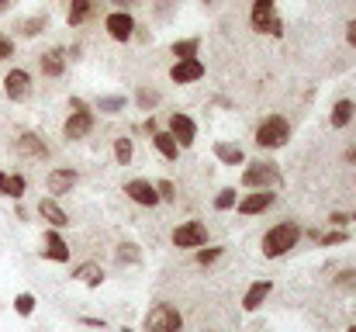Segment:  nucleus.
Segmentation results:
<instances>
[{
	"mask_svg": "<svg viewBox=\"0 0 356 332\" xmlns=\"http://www.w3.org/2000/svg\"><path fill=\"white\" fill-rule=\"evenodd\" d=\"M118 3H124V0H118Z\"/></svg>",
	"mask_w": 356,
	"mask_h": 332,
	"instance_id": "nucleus-49",
	"label": "nucleus"
},
{
	"mask_svg": "<svg viewBox=\"0 0 356 332\" xmlns=\"http://www.w3.org/2000/svg\"><path fill=\"white\" fill-rule=\"evenodd\" d=\"M287 139H291V125H287V118H280V114H270V118L259 121V128H256V145H259V149H280V145H287Z\"/></svg>",
	"mask_w": 356,
	"mask_h": 332,
	"instance_id": "nucleus-2",
	"label": "nucleus"
},
{
	"mask_svg": "<svg viewBox=\"0 0 356 332\" xmlns=\"http://www.w3.org/2000/svg\"><path fill=\"white\" fill-rule=\"evenodd\" d=\"M124 108H128V97H121V94H108V97H97V111H104V114H121Z\"/></svg>",
	"mask_w": 356,
	"mask_h": 332,
	"instance_id": "nucleus-29",
	"label": "nucleus"
},
{
	"mask_svg": "<svg viewBox=\"0 0 356 332\" xmlns=\"http://www.w3.org/2000/svg\"><path fill=\"white\" fill-rule=\"evenodd\" d=\"M83 326H90V329H104L108 322H104V319H83Z\"/></svg>",
	"mask_w": 356,
	"mask_h": 332,
	"instance_id": "nucleus-40",
	"label": "nucleus"
},
{
	"mask_svg": "<svg viewBox=\"0 0 356 332\" xmlns=\"http://www.w3.org/2000/svg\"><path fill=\"white\" fill-rule=\"evenodd\" d=\"M329 221H332V225H336V228H346V225H350V215H346V212H332V215H329Z\"/></svg>",
	"mask_w": 356,
	"mask_h": 332,
	"instance_id": "nucleus-38",
	"label": "nucleus"
},
{
	"mask_svg": "<svg viewBox=\"0 0 356 332\" xmlns=\"http://www.w3.org/2000/svg\"><path fill=\"white\" fill-rule=\"evenodd\" d=\"M280 184V170L277 163H249L242 170V187L249 191H259V187H277Z\"/></svg>",
	"mask_w": 356,
	"mask_h": 332,
	"instance_id": "nucleus-5",
	"label": "nucleus"
},
{
	"mask_svg": "<svg viewBox=\"0 0 356 332\" xmlns=\"http://www.w3.org/2000/svg\"><path fill=\"white\" fill-rule=\"evenodd\" d=\"M121 332H135V329H128V326H124V329H121Z\"/></svg>",
	"mask_w": 356,
	"mask_h": 332,
	"instance_id": "nucleus-44",
	"label": "nucleus"
},
{
	"mask_svg": "<svg viewBox=\"0 0 356 332\" xmlns=\"http://www.w3.org/2000/svg\"><path fill=\"white\" fill-rule=\"evenodd\" d=\"M273 7H277V0H256L252 3V10H249V21H252V28L256 31H270V35H284V21L273 14Z\"/></svg>",
	"mask_w": 356,
	"mask_h": 332,
	"instance_id": "nucleus-6",
	"label": "nucleus"
},
{
	"mask_svg": "<svg viewBox=\"0 0 356 332\" xmlns=\"http://www.w3.org/2000/svg\"><path fill=\"white\" fill-rule=\"evenodd\" d=\"M170 239H173L177 249H201V246H208L211 235H208V225H204V221L191 219V221H180Z\"/></svg>",
	"mask_w": 356,
	"mask_h": 332,
	"instance_id": "nucleus-4",
	"label": "nucleus"
},
{
	"mask_svg": "<svg viewBox=\"0 0 356 332\" xmlns=\"http://www.w3.org/2000/svg\"><path fill=\"white\" fill-rule=\"evenodd\" d=\"M346 159H350V163H356V149H350V152H346Z\"/></svg>",
	"mask_w": 356,
	"mask_h": 332,
	"instance_id": "nucleus-42",
	"label": "nucleus"
},
{
	"mask_svg": "<svg viewBox=\"0 0 356 332\" xmlns=\"http://www.w3.org/2000/svg\"><path fill=\"white\" fill-rule=\"evenodd\" d=\"M156 194H159L163 205H173L177 201V184L173 180H156Z\"/></svg>",
	"mask_w": 356,
	"mask_h": 332,
	"instance_id": "nucleus-34",
	"label": "nucleus"
},
{
	"mask_svg": "<svg viewBox=\"0 0 356 332\" xmlns=\"http://www.w3.org/2000/svg\"><path fill=\"white\" fill-rule=\"evenodd\" d=\"M90 10H94V0H70L66 21H70V24H83V21L90 17Z\"/></svg>",
	"mask_w": 356,
	"mask_h": 332,
	"instance_id": "nucleus-26",
	"label": "nucleus"
},
{
	"mask_svg": "<svg viewBox=\"0 0 356 332\" xmlns=\"http://www.w3.org/2000/svg\"><path fill=\"white\" fill-rule=\"evenodd\" d=\"M42 256L45 260H52V263H70V246H66V239L59 235V228H45V249H42Z\"/></svg>",
	"mask_w": 356,
	"mask_h": 332,
	"instance_id": "nucleus-15",
	"label": "nucleus"
},
{
	"mask_svg": "<svg viewBox=\"0 0 356 332\" xmlns=\"http://www.w3.org/2000/svg\"><path fill=\"white\" fill-rule=\"evenodd\" d=\"M14 56V42L7 35H0V59H10Z\"/></svg>",
	"mask_w": 356,
	"mask_h": 332,
	"instance_id": "nucleus-37",
	"label": "nucleus"
},
{
	"mask_svg": "<svg viewBox=\"0 0 356 332\" xmlns=\"http://www.w3.org/2000/svg\"><path fill=\"white\" fill-rule=\"evenodd\" d=\"M73 280H83L90 291H97L101 284H104V270H101V263H80V267H73Z\"/></svg>",
	"mask_w": 356,
	"mask_h": 332,
	"instance_id": "nucleus-20",
	"label": "nucleus"
},
{
	"mask_svg": "<svg viewBox=\"0 0 356 332\" xmlns=\"http://www.w3.org/2000/svg\"><path fill=\"white\" fill-rule=\"evenodd\" d=\"M298 242H301V225H298V221H277V225L266 228V235H263V256H266V260H280V256H287Z\"/></svg>",
	"mask_w": 356,
	"mask_h": 332,
	"instance_id": "nucleus-1",
	"label": "nucleus"
},
{
	"mask_svg": "<svg viewBox=\"0 0 356 332\" xmlns=\"http://www.w3.org/2000/svg\"><path fill=\"white\" fill-rule=\"evenodd\" d=\"M131 156H135V142H131L128 135H118V139H115V163H118V166H128Z\"/></svg>",
	"mask_w": 356,
	"mask_h": 332,
	"instance_id": "nucleus-27",
	"label": "nucleus"
},
{
	"mask_svg": "<svg viewBox=\"0 0 356 332\" xmlns=\"http://www.w3.org/2000/svg\"><path fill=\"white\" fill-rule=\"evenodd\" d=\"M118 260H121V263H124V260L138 263V246H135V242H121V246H118Z\"/></svg>",
	"mask_w": 356,
	"mask_h": 332,
	"instance_id": "nucleus-36",
	"label": "nucleus"
},
{
	"mask_svg": "<svg viewBox=\"0 0 356 332\" xmlns=\"http://www.w3.org/2000/svg\"><path fill=\"white\" fill-rule=\"evenodd\" d=\"M197 49H201V38H180V42H173V56L177 59H197Z\"/></svg>",
	"mask_w": 356,
	"mask_h": 332,
	"instance_id": "nucleus-28",
	"label": "nucleus"
},
{
	"mask_svg": "<svg viewBox=\"0 0 356 332\" xmlns=\"http://www.w3.org/2000/svg\"><path fill=\"white\" fill-rule=\"evenodd\" d=\"M104 28H108V35H111L115 42H128V38L135 35V17H131L128 10H111V14L104 17Z\"/></svg>",
	"mask_w": 356,
	"mask_h": 332,
	"instance_id": "nucleus-13",
	"label": "nucleus"
},
{
	"mask_svg": "<svg viewBox=\"0 0 356 332\" xmlns=\"http://www.w3.org/2000/svg\"><path fill=\"white\" fill-rule=\"evenodd\" d=\"M17 156H24V159H45V156H49V145H45L42 135L21 132V135H17Z\"/></svg>",
	"mask_w": 356,
	"mask_h": 332,
	"instance_id": "nucleus-17",
	"label": "nucleus"
},
{
	"mask_svg": "<svg viewBox=\"0 0 356 332\" xmlns=\"http://www.w3.org/2000/svg\"><path fill=\"white\" fill-rule=\"evenodd\" d=\"M24 191H28V180H24L21 173H3V170H0V194H3V198L21 201Z\"/></svg>",
	"mask_w": 356,
	"mask_h": 332,
	"instance_id": "nucleus-21",
	"label": "nucleus"
},
{
	"mask_svg": "<svg viewBox=\"0 0 356 332\" xmlns=\"http://www.w3.org/2000/svg\"><path fill=\"white\" fill-rule=\"evenodd\" d=\"M184 329V315H180V308L177 305H156V308H149V315H145V332H180Z\"/></svg>",
	"mask_w": 356,
	"mask_h": 332,
	"instance_id": "nucleus-3",
	"label": "nucleus"
},
{
	"mask_svg": "<svg viewBox=\"0 0 356 332\" xmlns=\"http://www.w3.org/2000/svg\"><path fill=\"white\" fill-rule=\"evenodd\" d=\"M204 3H211V0H204Z\"/></svg>",
	"mask_w": 356,
	"mask_h": 332,
	"instance_id": "nucleus-48",
	"label": "nucleus"
},
{
	"mask_svg": "<svg viewBox=\"0 0 356 332\" xmlns=\"http://www.w3.org/2000/svg\"><path fill=\"white\" fill-rule=\"evenodd\" d=\"M76 180H80V173H76L73 166H56V170H49V177H45V191H49L52 198H59V194H70V191L76 187Z\"/></svg>",
	"mask_w": 356,
	"mask_h": 332,
	"instance_id": "nucleus-11",
	"label": "nucleus"
},
{
	"mask_svg": "<svg viewBox=\"0 0 356 332\" xmlns=\"http://www.w3.org/2000/svg\"><path fill=\"white\" fill-rule=\"evenodd\" d=\"M152 149H156L163 159H170V163L180 156V145H177V139H173L170 132H159V128L152 132Z\"/></svg>",
	"mask_w": 356,
	"mask_h": 332,
	"instance_id": "nucleus-22",
	"label": "nucleus"
},
{
	"mask_svg": "<svg viewBox=\"0 0 356 332\" xmlns=\"http://www.w3.org/2000/svg\"><path fill=\"white\" fill-rule=\"evenodd\" d=\"M66 49H49V52H42V59H38V70L45 73V77H63L66 73Z\"/></svg>",
	"mask_w": 356,
	"mask_h": 332,
	"instance_id": "nucleus-19",
	"label": "nucleus"
},
{
	"mask_svg": "<svg viewBox=\"0 0 356 332\" xmlns=\"http://www.w3.org/2000/svg\"><path fill=\"white\" fill-rule=\"evenodd\" d=\"M222 253H225V246H211V249H197V263L201 267H208V263H215V260H222Z\"/></svg>",
	"mask_w": 356,
	"mask_h": 332,
	"instance_id": "nucleus-35",
	"label": "nucleus"
},
{
	"mask_svg": "<svg viewBox=\"0 0 356 332\" xmlns=\"http://www.w3.org/2000/svg\"><path fill=\"white\" fill-rule=\"evenodd\" d=\"M10 7V0H0V10H7Z\"/></svg>",
	"mask_w": 356,
	"mask_h": 332,
	"instance_id": "nucleus-43",
	"label": "nucleus"
},
{
	"mask_svg": "<svg viewBox=\"0 0 356 332\" xmlns=\"http://www.w3.org/2000/svg\"><path fill=\"white\" fill-rule=\"evenodd\" d=\"M308 235H312V242H315V246H343V242H350V232H346V228H336V232L312 228Z\"/></svg>",
	"mask_w": 356,
	"mask_h": 332,
	"instance_id": "nucleus-24",
	"label": "nucleus"
},
{
	"mask_svg": "<svg viewBox=\"0 0 356 332\" xmlns=\"http://www.w3.org/2000/svg\"><path fill=\"white\" fill-rule=\"evenodd\" d=\"M135 104L142 111H152L156 104H159V94L156 90H149V87H138V94H135Z\"/></svg>",
	"mask_w": 356,
	"mask_h": 332,
	"instance_id": "nucleus-33",
	"label": "nucleus"
},
{
	"mask_svg": "<svg viewBox=\"0 0 356 332\" xmlns=\"http://www.w3.org/2000/svg\"><path fill=\"white\" fill-rule=\"evenodd\" d=\"M94 132V111H70V118L63 121V139L66 142H80Z\"/></svg>",
	"mask_w": 356,
	"mask_h": 332,
	"instance_id": "nucleus-9",
	"label": "nucleus"
},
{
	"mask_svg": "<svg viewBox=\"0 0 356 332\" xmlns=\"http://www.w3.org/2000/svg\"><path fill=\"white\" fill-rule=\"evenodd\" d=\"M273 201H277V194H273V187H259V191H252V194H245L242 201H236L238 215H263L266 208H273Z\"/></svg>",
	"mask_w": 356,
	"mask_h": 332,
	"instance_id": "nucleus-10",
	"label": "nucleus"
},
{
	"mask_svg": "<svg viewBox=\"0 0 356 332\" xmlns=\"http://www.w3.org/2000/svg\"><path fill=\"white\" fill-rule=\"evenodd\" d=\"M38 215H42V221H49V228H66V225H73L70 215H66V208H63L52 194L38 201Z\"/></svg>",
	"mask_w": 356,
	"mask_h": 332,
	"instance_id": "nucleus-16",
	"label": "nucleus"
},
{
	"mask_svg": "<svg viewBox=\"0 0 356 332\" xmlns=\"http://www.w3.org/2000/svg\"><path fill=\"white\" fill-rule=\"evenodd\" d=\"M353 114H356L353 101H336V108L329 114V125H332V128H346V125L353 121Z\"/></svg>",
	"mask_w": 356,
	"mask_h": 332,
	"instance_id": "nucleus-25",
	"label": "nucleus"
},
{
	"mask_svg": "<svg viewBox=\"0 0 356 332\" xmlns=\"http://www.w3.org/2000/svg\"><path fill=\"white\" fill-rule=\"evenodd\" d=\"M166 132L177 139L180 149H191V145L197 142V121H194L191 114H184V111L170 114V128H166Z\"/></svg>",
	"mask_w": 356,
	"mask_h": 332,
	"instance_id": "nucleus-8",
	"label": "nucleus"
},
{
	"mask_svg": "<svg viewBox=\"0 0 356 332\" xmlns=\"http://www.w3.org/2000/svg\"><path fill=\"white\" fill-rule=\"evenodd\" d=\"M215 156L225 166H242L245 163V152H242V145H236V142H215Z\"/></svg>",
	"mask_w": 356,
	"mask_h": 332,
	"instance_id": "nucleus-23",
	"label": "nucleus"
},
{
	"mask_svg": "<svg viewBox=\"0 0 356 332\" xmlns=\"http://www.w3.org/2000/svg\"><path fill=\"white\" fill-rule=\"evenodd\" d=\"M238 201L236 187H225V191H218V198H215V212H232Z\"/></svg>",
	"mask_w": 356,
	"mask_h": 332,
	"instance_id": "nucleus-31",
	"label": "nucleus"
},
{
	"mask_svg": "<svg viewBox=\"0 0 356 332\" xmlns=\"http://www.w3.org/2000/svg\"><path fill=\"white\" fill-rule=\"evenodd\" d=\"M124 194H128V201H135L138 208H156V205H163L159 201V194H156V184H149V180H128L124 184Z\"/></svg>",
	"mask_w": 356,
	"mask_h": 332,
	"instance_id": "nucleus-12",
	"label": "nucleus"
},
{
	"mask_svg": "<svg viewBox=\"0 0 356 332\" xmlns=\"http://www.w3.org/2000/svg\"><path fill=\"white\" fill-rule=\"evenodd\" d=\"M70 111H87V104H83L80 97H73V101H70Z\"/></svg>",
	"mask_w": 356,
	"mask_h": 332,
	"instance_id": "nucleus-41",
	"label": "nucleus"
},
{
	"mask_svg": "<svg viewBox=\"0 0 356 332\" xmlns=\"http://www.w3.org/2000/svg\"><path fill=\"white\" fill-rule=\"evenodd\" d=\"M201 77H204V63H201V59H177V63L170 66V80L180 84V87H184V84H197Z\"/></svg>",
	"mask_w": 356,
	"mask_h": 332,
	"instance_id": "nucleus-14",
	"label": "nucleus"
},
{
	"mask_svg": "<svg viewBox=\"0 0 356 332\" xmlns=\"http://www.w3.org/2000/svg\"><path fill=\"white\" fill-rule=\"evenodd\" d=\"M45 24H49V17H45V14H38V17H28V21H24V24H21L17 31H21L24 38H35V35H38V31H42Z\"/></svg>",
	"mask_w": 356,
	"mask_h": 332,
	"instance_id": "nucleus-32",
	"label": "nucleus"
},
{
	"mask_svg": "<svg viewBox=\"0 0 356 332\" xmlns=\"http://www.w3.org/2000/svg\"><path fill=\"white\" fill-rule=\"evenodd\" d=\"M204 332H218V329H204Z\"/></svg>",
	"mask_w": 356,
	"mask_h": 332,
	"instance_id": "nucleus-47",
	"label": "nucleus"
},
{
	"mask_svg": "<svg viewBox=\"0 0 356 332\" xmlns=\"http://www.w3.org/2000/svg\"><path fill=\"white\" fill-rule=\"evenodd\" d=\"M346 332H356V326H350V329H346Z\"/></svg>",
	"mask_w": 356,
	"mask_h": 332,
	"instance_id": "nucleus-45",
	"label": "nucleus"
},
{
	"mask_svg": "<svg viewBox=\"0 0 356 332\" xmlns=\"http://www.w3.org/2000/svg\"><path fill=\"white\" fill-rule=\"evenodd\" d=\"M35 305H38V301H35V294H28V291H21V294L14 298V312H17L21 319H28V315L35 312Z\"/></svg>",
	"mask_w": 356,
	"mask_h": 332,
	"instance_id": "nucleus-30",
	"label": "nucleus"
},
{
	"mask_svg": "<svg viewBox=\"0 0 356 332\" xmlns=\"http://www.w3.org/2000/svg\"><path fill=\"white\" fill-rule=\"evenodd\" d=\"M270 291H273V280H252L242 294V312H259V305L270 298Z\"/></svg>",
	"mask_w": 356,
	"mask_h": 332,
	"instance_id": "nucleus-18",
	"label": "nucleus"
},
{
	"mask_svg": "<svg viewBox=\"0 0 356 332\" xmlns=\"http://www.w3.org/2000/svg\"><path fill=\"white\" fill-rule=\"evenodd\" d=\"M346 42H350V45L356 49V17L350 21V24H346Z\"/></svg>",
	"mask_w": 356,
	"mask_h": 332,
	"instance_id": "nucleus-39",
	"label": "nucleus"
},
{
	"mask_svg": "<svg viewBox=\"0 0 356 332\" xmlns=\"http://www.w3.org/2000/svg\"><path fill=\"white\" fill-rule=\"evenodd\" d=\"M3 94H7V101L10 104H21V101H28L31 97V73L28 70H10L7 77H3Z\"/></svg>",
	"mask_w": 356,
	"mask_h": 332,
	"instance_id": "nucleus-7",
	"label": "nucleus"
},
{
	"mask_svg": "<svg viewBox=\"0 0 356 332\" xmlns=\"http://www.w3.org/2000/svg\"><path fill=\"white\" fill-rule=\"evenodd\" d=\"M350 219H353V221H356V212H353V215H350Z\"/></svg>",
	"mask_w": 356,
	"mask_h": 332,
	"instance_id": "nucleus-46",
	"label": "nucleus"
}]
</instances>
